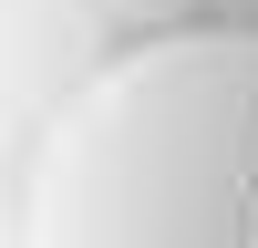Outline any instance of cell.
<instances>
[{
  "instance_id": "obj_1",
  "label": "cell",
  "mask_w": 258,
  "mask_h": 248,
  "mask_svg": "<svg viewBox=\"0 0 258 248\" xmlns=\"http://www.w3.org/2000/svg\"><path fill=\"white\" fill-rule=\"evenodd\" d=\"M21 248H258V31H155L83 73L31 145Z\"/></svg>"
}]
</instances>
